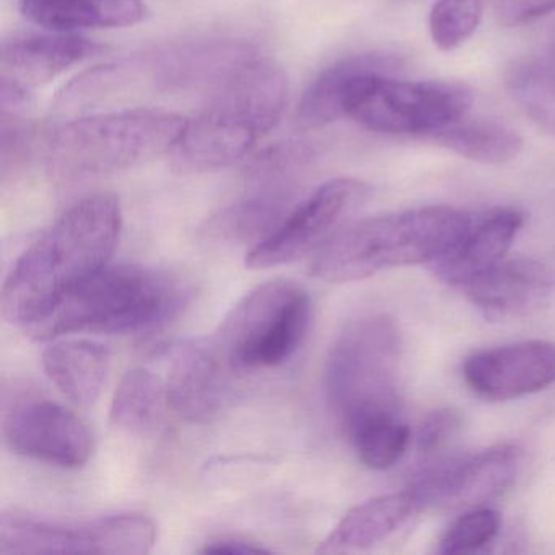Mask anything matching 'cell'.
Returning <instances> with one entry per match:
<instances>
[{
    "label": "cell",
    "mask_w": 555,
    "mask_h": 555,
    "mask_svg": "<svg viewBox=\"0 0 555 555\" xmlns=\"http://www.w3.org/2000/svg\"><path fill=\"white\" fill-rule=\"evenodd\" d=\"M402 336L388 314L350 321L327 353L324 388L347 437L365 422L399 417Z\"/></svg>",
    "instance_id": "obj_5"
},
{
    "label": "cell",
    "mask_w": 555,
    "mask_h": 555,
    "mask_svg": "<svg viewBox=\"0 0 555 555\" xmlns=\"http://www.w3.org/2000/svg\"><path fill=\"white\" fill-rule=\"evenodd\" d=\"M186 125L180 115L160 109L74 119L51 135L48 170L67 183L109 177L173 151Z\"/></svg>",
    "instance_id": "obj_6"
},
{
    "label": "cell",
    "mask_w": 555,
    "mask_h": 555,
    "mask_svg": "<svg viewBox=\"0 0 555 555\" xmlns=\"http://www.w3.org/2000/svg\"><path fill=\"white\" fill-rule=\"evenodd\" d=\"M157 526L141 513L80 521H51L22 513L0 516V554L142 555L154 548Z\"/></svg>",
    "instance_id": "obj_8"
},
{
    "label": "cell",
    "mask_w": 555,
    "mask_h": 555,
    "mask_svg": "<svg viewBox=\"0 0 555 555\" xmlns=\"http://www.w3.org/2000/svg\"><path fill=\"white\" fill-rule=\"evenodd\" d=\"M434 141L466 160L495 167L515 160L525 145L515 129L493 121H461L434 134Z\"/></svg>",
    "instance_id": "obj_22"
},
{
    "label": "cell",
    "mask_w": 555,
    "mask_h": 555,
    "mask_svg": "<svg viewBox=\"0 0 555 555\" xmlns=\"http://www.w3.org/2000/svg\"><path fill=\"white\" fill-rule=\"evenodd\" d=\"M463 378L474 395L512 401L555 385V344L521 340L467 357Z\"/></svg>",
    "instance_id": "obj_12"
},
{
    "label": "cell",
    "mask_w": 555,
    "mask_h": 555,
    "mask_svg": "<svg viewBox=\"0 0 555 555\" xmlns=\"http://www.w3.org/2000/svg\"><path fill=\"white\" fill-rule=\"evenodd\" d=\"M165 401V383L152 370L135 366L116 388L109 418L119 430L145 434L157 425Z\"/></svg>",
    "instance_id": "obj_23"
},
{
    "label": "cell",
    "mask_w": 555,
    "mask_h": 555,
    "mask_svg": "<svg viewBox=\"0 0 555 555\" xmlns=\"http://www.w3.org/2000/svg\"><path fill=\"white\" fill-rule=\"evenodd\" d=\"M461 291L490 320L526 317L555 300V268L535 259H503Z\"/></svg>",
    "instance_id": "obj_14"
},
{
    "label": "cell",
    "mask_w": 555,
    "mask_h": 555,
    "mask_svg": "<svg viewBox=\"0 0 555 555\" xmlns=\"http://www.w3.org/2000/svg\"><path fill=\"white\" fill-rule=\"evenodd\" d=\"M506 86L522 113L539 129L555 135V47L545 56L513 67Z\"/></svg>",
    "instance_id": "obj_24"
},
{
    "label": "cell",
    "mask_w": 555,
    "mask_h": 555,
    "mask_svg": "<svg viewBox=\"0 0 555 555\" xmlns=\"http://www.w3.org/2000/svg\"><path fill=\"white\" fill-rule=\"evenodd\" d=\"M349 438L366 467L385 470L404 456L411 443V430L401 417H379L360 425Z\"/></svg>",
    "instance_id": "obj_25"
},
{
    "label": "cell",
    "mask_w": 555,
    "mask_h": 555,
    "mask_svg": "<svg viewBox=\"0 0 555 555\" xmlns=\"http://www.w3.org/2000/svg\"><path fill=\"white\" fill-rule=\"evenodd\" d=\"M122 229L119 201L86 197L44 230L15 262L2 288V313L25 326L57 298L109 264Z\"/></svg>",
    "instance_id": "obj_1"
},
{
    "label": "cell",
    "mask_w": 555,
    "mask_h": 555,
    "mask_svg": "<svg viewBox=\"0 0 555 555\" xmlns=\"http://www.w3.org/2000/svg\"><path fill=\"white\" fill-rule=\"evenodd\" d=\"M203 554H269V548L264 545L258 544V542L248 541V539L233 538V535H227V538L212 539V541L206 542L203 548Z\"/></svg>",
    "instance_id": "obj_30"
},
{
    "label": "cell",
    "mask_w": 555,
    "mask_h": 555,
    "mask_svg": "<svg viewBox=\"0 0 555 555\" xmlns=\"http://www.w3.org/2000/svg\"><path fill=\"white\" fill-rule=\"evenodd\" d=\"M482 15V0H437L428 15L431 41L443 53L457 50L476 34Z\"/></svg>",
    "instance_id": "obj_26"
},
{
    "label": "cell",
    "mask_w": 555,
    "mask_h": 555,
    "mask_svg": "<svg viewBox=\"0 0 555 555\" xmlns=\"http://www.w3.org/2000/svg\"><path fill=\"white\" fill-rule=\"evenodd\" d=\"M372 186L357 178H334L321 184L268 238L246 253V268H278L317 253L372 199Z\"/></svg>",
    "instance_id": "obj_9"
},
{
    "label": "cell",
    "mask_w": 555,
    "mask_h": 555,
    "mask_svg": "<svg viewBox=\"0 0 555 555\" xmlns=\"http://www.w3.org/2000/svg\"><path fill=\"white\" fill-rule=\"evenodd\" d=\"M521 450L502 443L461 460L437 464L422 470L409 489L422 509L427 506L467 512L480 508L502 495L519 473Z\"/></svg>",
    "instance_id": "obj_11"
},
{
    "label": "cell",
    "mask_w": 555,
    "mask_h": 555,
    "mask_svg": "<svg viewBox=\"0 0 555 555\" xmlns=\"http://www.w3.org/2000/svg\"><path fill=\"white\" fill-rule=\"evenodd\" d=\"M310 318L308 292L297 282L275 279L230 310L212 343L236 373L278 369L300 349Z\"/></svg>",
    "instance_id": "obj_7"
},
{
    "label": "cell",
    "mask_w": 555,
    "mask_h": 555,
    "mask_svg": "<svg viewBox=\"0 0 555 555\" xmlns=\"http://www.w3.org/2000/svg\"><path fill=\"white\" fill-rule=\"evenodd\" d=\"M193 288L167 269L106 264L24 327L31 339L67 334H138L164 326L190 304Z\"/></svg>",
    "instance_id": "obj_2"
},
{
    "label": "cell",
    "mask_w": 555,
    "mask_h": 555,
    "mask_svg": "<svg viewBox=\"0 0 555 555\" xmlns=\"http://www.w3.org/2000/svg\"><path fill=\"white\" fill-rule=\"evenodd\" d=\"M461 417L450 409L435 411L422 422L417 431V450L422 454L437 453L460 431Z\"/></svg>",
    "instance_id": "obj_28"
},
{
    "label": "cell",
    "mask_w": 555,
    "mask_h": 555,
    "mask_svg": "<svg viewBox=\"0 0 555 555\" xmlns=\"http://www.w3.org/2000/svg\"><path fill=\"white\" fill-rule=\"evenodd\" d=\"M249 60L253 56L248 44L238 41H190L155 54L152 76L155 83L168 90L190 89L210 82L219 86Z\"/></svg>",
    "instance_id": "obj_17"
},
{
    "label": "cell",
    "mask_w": 555,
    "mask_h": 555,
    "mask_svg": "<svg viewBox=\"0 0 555 555\" xmlns=\"http://www.w3.org/2000/svg\"><path fill=\"white\" fill-rule=\"evenodd\" d=\"M287 214V199L281 194L246 197L216 214L204 227V236L217 245L256 246L278 229Z\"/></svg>",
    "instance_id": "obj_21"
},
{
    "label": "cell",
    "mask_w": 555,
    "mask_h": 555,
    "mask_svg": "<svg viewBox=\"0 0 555 555\" xmlns=\"http://www.w3.org/2000/svg\"><path fill=\"white\" fill-rule=\"evenodd\" d=\"M502 518L495 509L480 506L467 509L444 532L440 552L444 555L473 554L493 541L499 534Z\"/></svg>",
    "instance_id": "obj_27"
},
{
    "label": "cell",
    "mask_w": 555,
    "mask_h": 555,
    "mask_svg": "<svg viewBox=\"0 0 555 555\" xmlns=\"http://www.w3.org/2000/svg\"><path fill=\"white\" fill-rule=\"evenodd\" d=\"M22 15L57 34L95 28H126L149 15L142 0H18Z\"/></svg>",
    "instance_id": "obj_19"
},
{
    "label": "cell",
    "mask_w": 555,
    "mask_h": 555,
    "mask_svg": "<svg viewBox=\"0 0 555 555\" xmlns=\"http://www.w3.org/2000/svg\"><path fill=\"white\" fill-rule=\"evenodd\" d=\"M54 340L43 352L44 372L74 404L92 405L108 376V349L93 340Z\"/></svg>",
    "instance_id": "obj_20"
},
{
    "label": "cell",
    "mask_w": 555,
    "mask_h": 555,
    "mask_svg": "<svg viewBox=\"0 0 555 555\" xmlns=\"http://www.w3.org/2000/svg\"><path fill=\"white\" fill-rule=\"evenodd\" d=\"M495 12L503 25L516 27L555 12V0H495Z\"/></svg>",
    "instance_id": "obj_29"
},
{
    "label": "cell",
    "mask_w": 555,
    "mask_h": 555,
    "mask_svg": "<svg viewBox=\"0 0 555 555\" xmlns=\"http://www.w3.org/2000/svg\"><path fill=\"white\" fill-rule=\"evenodd\" d=\"M2 430L14 453L61 469L86 466L95 450L92 430L79 415L28 389L5 398Z\"/></svg>",
    "instance_id": "obj_10"
},
{
    "label": "cell",
    "mask_w": 555,
    "mask_h": 555,
    "mask_svg": "<svg viewBox=\"0 0 555 555\" xmlns=\"http://www.w3.org/2000/svg\"><path fill=\"white\" fill-rule=\"evenodd\" d=\"M105 51L100 44L73 34L24 35L2 44V77L27 89L51 82L77 64Z\"/></svg>",
    "instance_id": "obj_16"
},
{
    "label": "cell",
    "mask_w": 555,
    "mask_h": 555,
    "mask_svg": "<svg viewBox=\"0 0 555 555\" xmlns=\"http://www.w3.org/2000/svg\"><path fill=\"white\" fill-rule=\"evenodd\" d=\"M288 96L284 69L246 61L217 86L206 108L188 121L170 152L181 173H209L243 160L281 121Z\"/></svg>",
    "instance_id": "obj_3"
},
{
    "label": "cell",
    "mask_w": 555,
    "mask_h": 555,
    "mask_svg": "<svg viewBox=\"0 0 555 555\" xmlns=\"http://www.w3.org/2000/svg\"><path fill=\"white\" fill-rule=\"evenodd\" d=\"M522 225L525 214L509 207L469 214L450 248L431 262L435 274L444 284L464 287L505 259Z\"/></svg>",
    "instance_id": "obj_15"
},
{
    "label": "cell",
    "mask_w": 555,
    "mask_h": 555,
    "mask_svg": "<svg viewBox=\"0 0 555 555\" xmlns=\"http://www.w3.org/2000/svg\"><path fill=\"white\" fill-rule=\"evenodd\" d=\"M232 373L214 343L175 349L165 391L175 414L193 424L216 421L233 401Z\"/></svg>",
    "instance_id": "obj_13"
},
{
    "label": "cell",
    "mask_w": 555,
    "mask_h": 555,
    "mask_svg": "<svg viewBox=\"0 0 555 555\" xmlns=\"http://www.w3.org/2000/svg\"><path fill=\"white\" fill-rule=\"evenodd\" d=\"M469 219L451 207L431 206L362 220L321 246L310 274L331 284L362 281L389 269L434 262Z\"/></svg>",
    "instance_id": "obj_4"
},
{
    "label": "cell",
    "mask_w": 555,
    "mask_h": 555,
    "mask_svg": "<svg viewBox=\"0 0 555 555\" xmlns=\"http://www.w3.org/2000/svg\"><path fill=\"white\" fill-rule=\"evenodd\" d=\"M422 506L411 489L366 500L344 515L321 542L318 554H350L391 538Z\"/></svg>",
    "instance_id": "obj_18"
}]
</instances>
